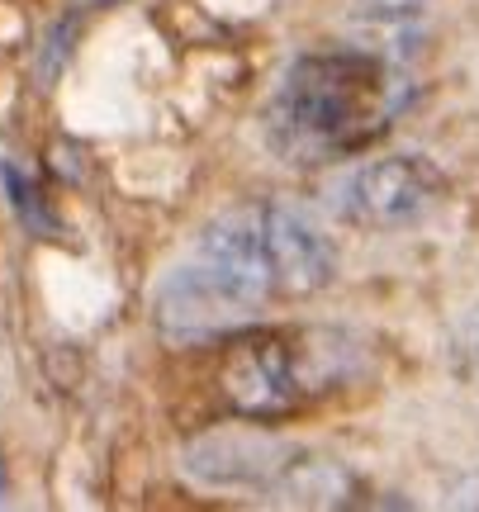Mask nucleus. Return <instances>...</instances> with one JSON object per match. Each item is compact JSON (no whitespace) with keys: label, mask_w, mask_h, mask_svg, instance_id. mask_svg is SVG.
<instances>
[{"label":"nucleus","mask_w":479,"mask_h":512,"mask_svg":"<svg viewBox=\"0 0 479 512\" xmlns=\"http://www.w3.org/2000/svg\"><path fill=\"white\" fill-rule=\"evenodd\" d=\"M404 105L394 67L361 48L299 57L271 100V138L295 162H323L375 143Z\"/></svg>","instance_id":"1"},{"label":"nucleus","mask_w":479,"mask_h":512,"mask_svg":"<svg viewBox=\"0 0 479 512\" xmlns=\"http://www.w3.org/2000/svg\"><path fill=\"white\" fill-rule=\"evenodd\" d=\"M219 394L238 418H285L304 394L299 347L290 332L242 328L219 356Z\"/></svg>","instance_id":"2"},{"label":"nucleus","mask_w":479,"mask_h":512,"mask_svg":"<svg viewBox=\"0 0 479 512\" xmlns=\"http://www.w3.org/2000/svg\"><path fill=\"white\" fill-rule=\"evenodd\" d=\"M442 171L427 162V157H380V162L356 166L342 190H337V204L356 228H408L418 223L442 200Z\"/></svg>","instance_id":"3"},{"label":"nucleus","mask_w":479,"mask_h":512,"mask_svg":"<svg viewBox=\"0 0 479 512\" xmlns=\"http://www.w3.org/2000/svg\"><path fill=\"white\" fill-rule=\"evenodd\" d=\"M261 242H266V266H271V290L285 299L318 294L337 271V252L323 223L299 209V204H261L257 209Z\"/></svg>","instance_id":"4"},{"label":"nucleus","mask_w":479,"mask_h":512,"mask_svg":"<svg viewBox=\"0 0 479 512\" xmlns=\"http://www.w3.org/2000/svg\"><path fill=\"white\" fill-rule=\"evenodd\" d=\"M295 446H285L271 432H209L185 446V475L200 479L204 489H276V479L295 465Z\"/></svg>","instance_id":"5"},{"label":"nucleus","mask_w":479,"mask_h":512,"mask_svg":"<svg viewBox=\"0 0 479 512\" xmlns=\"http://www.w3.org/2000/svg\"><path fill=\"white\" fill-rule=\"evenodd\" d=\"M271 494L280 503H299V508H347L356 503L361 484L351 475L347 465L337 460H318V456H295V465L276 479Z\"/></svg>","instance_id":"6"},{"label":"nucleus","mask_w":479,"mask_h":512,"mask_svg":"<svg viewBox=\"0 0 479 512\" xmlns=\"http://www.w3.org/2000/svg\"><path fill=\"white\" fill-rule=\"evenodd\" d=\"M5 181H10V195H15V209L19 219L29 223V228H38V233H53V219L43 214V204H38V190L29 181H19L15 166H5Z\"/></svg>","instance_id":"7"},{"label":"nucleus","mask_w":479,"mask_h":512,"mask_svg":"<svg viewBox=\"0 0 479 512\" xmlns=\"http://www.w3.org/2000/svg\"><path fill=\"white\" fill-rule=\"evenodd\" d=\"M456 356H461L470 370H479V309L465 318V328L456 332Z\"/></svg>","instance_id":"8"},{"label":"nucleus","mask_w":479,"mask_h":512,"mask_svg":"<svg viewBox=\"0 0 479 512\" xmlns=\"http://www.w3.org/2000/svg\"><path fill=\"white\" fill-rule=\"evenodd\" d=\"M356 5L375 19H404V15H413V10H423L427 0H356Z\"/></svg>","instance_id":"9"},{"label":"nucleus","mask_w":479,"mask_h":512,"mask_svg":"<svg viewBox=\"0 0 479 512\" xmlns=\"http://www.w3.org/2000/svg\"><path fill=\"white\" fill-rule=\"evenodd\" d=\"M0 494H5V465H0Z\"/></svg>","instance_id":"10"}]
</instances>
